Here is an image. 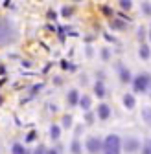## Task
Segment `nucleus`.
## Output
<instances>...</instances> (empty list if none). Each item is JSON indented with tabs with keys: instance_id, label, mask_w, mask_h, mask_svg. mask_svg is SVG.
<instances>
[{
	"instance_id": "f257e3e1",
	"label": "nucleus",
	"mask_w": 151,
	"mask_h": 154,
	"mask_svg": "<svg viewBox=\"0 0 151 154\" xmlns=\"http://www.w3.org/2000/svg\"><path fill=\"white\" fill-rule=\"evenodd\" d=\"M15 38H17L15 28L9 24V20L0 18V46H8V44L15 42Z\"/></svg>"
},
{
	"instance_id": "f03ea898",
	"label": "nucleus",
	"mask_w": 151,
	"mask_h": 154,
	"mask_svg": "<svg viewBox=\"0 0 151 154\" xmlns=\"http://www.w3.org/2000/svg\"><path fill=\"white\" fill-rule=\"evenodd\" d=\"M103 152L105 154H120V138L111 134L103 141Z\"/></svg>"
},
{
	"instance_id": "7ed1b4c3",
	"label": "nucleus",
	"mask_w": 151,
	"mask_h": 154,
	"mask_svg": "<svg viewBox=\"0 0 151 154\" xmlns=\"http://www.w3.org/2000/svg\"><path fill=\"white\" fill-rule=\"evenodd\" d=\"M149 85H151V77L147 73H142V75H138L137 79H135V90L137 92H142V94L147 92Z\"/></svg>"
},
{
	"instance_id": "20e7f679",
	"label": "nucleus",
	"mask_w": 151,
	"mask_h": 154,
	"mask_svg": "<svg viewBox=\"0 0 151 154\" xmlns=\"http://www.w3.org/2000/svg\"><path fill=\"white\" fill-rule=\"evenodd\" d=\"M87 150L90 154H98L100 150H103V143L98 138H88L87 140Z\"/></svg>"
},
{
	"instance_id": "39448f33",
	"label": "nucleus",
	"mask_w": 151,
	"mask_h": 154,
	"mask_svg": "<svg viewBox=\"0 0 151 154\" xmlns=\"http://www.w3.org/2000/svg\"><path fill=\"white\" fill-rule=\"evenodd\" d=\"M124 145H125V150H129V152H135V150L140 149V141L135 140V138H127Z\"/></svg>"
},
{
	"instance_id": "423d86ee",
	"label": "nucleus",
	"mask_w": 151,
	"mask_h": 154,
	"mask_svg": "<svg viewBox=\"0 0 151 154\" xmlns=\"http://www.w3.org/2000/svg\"><path fill=\"white\" fill-rule=\"evenodd\" d=\"M109 116H111V108H109L107 105H100V106H98V118L105 121Z\"/></svg>"
},
{
	"instance_id": "0eeeda50",
	"label": "nucleus",
	"mask_w": 151,
	"mask_h": 154,
	"mask_svg": "<svg viewBox=\"0 0 151 154\" xmlns=\"http://www.w3.org/2000/svg\"><path fill=\"white\" fill-rule=\"evenodd\" d=\"M78 103H79V95H78V92H76V90L68 92V105H70V106H76Z\"/></svg>"
},
{
	"instance_id": "6e6552de",
	"label": "nucleus",
	"mask_w": 151,
	"mask_h": 154,
	"mask_svg": "<svg viewBox=\"0 0 151 154\" xmlns=\"http://www.w3.org/2000/svg\"><path fill=\"white\" fill-rule=\"evenodd\" d=\"M135 97H133V95H131V94H125L124 95V105L127 106V108H135Z\"/></svg>"
},
{
	"instance_id": "1a4fd4ad",
	"label": "nucleus",
	"mask_w": 151,
	"mask_h": 154,
	"mask_svg": "<svg viewBox=\"0 0 151 154\" xmlns=\"http://www.w3.org/2000/svg\"><path fill=\"white\" fill-rule=\"evenodd\" d=\"M11 154H30V152L24 149V145H21V143H15V145L11 147Z\"/></svg>"
},
{
	"instance_id": "9d476101",
	"label": "nucleus",
	"mask_w": 151,
	"mask_h": 154,
	"mask_svg": "<svg viewBox=\"0 0 151 154\" xmlns=\"http://www.w3.org/2000/svg\"><path fill=\"white\" fill-rule=\"evenodd\" d=\"M120 79H122V83H129V81H131V73H129V70H125L124 66H120Z\"/></svg>"
},
{
	"instance_id": "9b49d317",
	"label": "nucleus",
	"mask_w": 151,
	"mask_h": 154,
	"mask_svg": "<svg viewBox=\"0 0 151 154\" xmlns=\"http://www.w3.org/2000/svg\"><path fill=\"white\" fill-rule=\"evenodd\" d=\"M94 92H96L98 97H103V95H105V86H103V83H101V81L94 85Z\"/></svg>"
},
{
	"instance_id": "f8f14e48",
	"label": "nucleus",
	"mask_w": 151,
	"mask_h": 154,
	"mask_svg": "<svg viewBox=\"0 0 151 154\" xmlns=\"http://www.w3.org/2000/svg\"><path fill=\"white\" fill-rule=\"evenodd\" d=\"M79 106H81L83 110H88V108H90V97H88V95L79 97Z\"/></svg>"
},
{
	"instance_id": "ddd939ff",
	"label": "nucleus",
	"mask_w": 151,
	"mask_h": 154,
	"mask_svg": "<svg viewBox=\"0 0 151 154\" xmlns=\"http://www.w3.org/2000/svg\"><path fill=\"white\" fill-rule=\"evenodd\" d=\"M50 136H52V140H59V136H61V128H59L57 125H52V128H50Z\"/></svg>"
},
{
	"instance_id": "4468645a",
	"label": "nucleus",
	"mask_w": 151,
	"mask_h": 154,
	"mask_svg": "<svg viewBox=\"0 0 151 154\" xmlns=\"http://www.w3.org/2000/svg\"><path fill=\"white\" fill-rule=\"evenodd\" d=\"M142 118L146 123H151V106H144L142 108Z\"/></svg>"
},
{
	"instance_id": "2eb2a0df",
	"label": "nucleus",
	"mask_w": 151,
	"mask_h": 154,
	"mask_svg": "<svg viewBox=\"0 0 151 154\" xmlns=\"http://www.w3.org/2000/svg\"><path fill=\"white\" fill-rule=\"evenodd\" d=\"M138 55L142 57V59H149V55H151V51H149V48H147V46H144V44H142V48L138 50Z\"/></svg>"
},
{
	"instance_id": "dca6fc26",
	"label": "nucleus",
	"mask_w": 151,
	"mask_h": 154,
	"mask_svg": "<svg viewBox=\"0 0 151 154\" xmlns=\"http://www.w3.org/2000/svg\"><path fill=\"white\" fill-rule=\"evenodd\" d=\"M70 150H72V154H79V152H81V145H79V141H78V140H74V141H72Z\"/></svg>"
},
{
	"instance_id": "f3484780",
	"label": "nucleus",
	"mask_w": 151,
	"mask_h": 154,
	"mask_svg": "<svg viewBox=\"0 0 151 154\" xmlns=\"http://www.w3.org/2000/svg\"><path fill=\"white\" fill-rule=\"evenodd\" d=\"M63 127L65 128H70L72 127V116H65V118H63Z\"/></svg>"
},
{
	"instance_id": "a211bd4d",
	"label": "nucleus",
	"mask_w": 151,
	"mask_h": 154,
	"mask_svg": "<svg viewBox=\"0 0 151 154\" xmlns=\"http://www.w3.org/2000/svg\"><path fill=\"white\" fill-rule=\"evenodd\" d=\"M142 154H151V141H146L142 147Z\"/></svg>"
},
{
	"instance_id": "6ab92c4d",
	"label": "nucleus",
	"mask_w": 151,
	"mask_h": 154,
	"mask_svg": "<svg viewBox=\"0 0 151 154\" xmlns=\"http://www.w3.org/2000/svg\"><path fill=\"white\" fill-rule=\"evenodd\" d=\"M131 4H133V2H129V0H122V2H120L122 9H131Z\"/></svg>"
},
{
	"instance_id": "aec40b11",
	"label": "nucleus",
	"mask_w": 151,
	"mask_h": 154,
	"mask_svg": "<svg viewBox=\"0 0 151 154\" xmlns=\"http://www.w3.org/2000/svg\"><path fill=\"white\" fill-rule=\"evenodd\" d=\"M35 138H37V134H35V132H28L26 141H35Z\"/></svg>"
},
{
	"instance_id": "412c9836",
	"label": "nucleus",
	"mask_w": 151,
	"mask_h": 154,
	"mask_svg": "<svg viewBox=\"0 0 151 154\" xmlns=\"http://www.w3.org/2000/svg\"><path fill=\"white\" fill-rule=\"evenodd\" d=\"M33 154H46V149H44V145H41L39 149H35V152Z\"/></svg>"
},
{
	"instance_id": "4be33fe9",
	"label": "nucleus",
	"mask_w": 151,
	"mask_h": 154,
	"mask_svg": "<svg viewBox=\"0 0 151 154\" xmlns=\"http://www.w3.org/2000/svg\"><path fill=\"white\" fill-rule=\"evenodd\" d=\"M142 8H144V11H146L147 15H151V6H149V4H142Z\"/></svg>"
},
{
	"instance_id": "5701e85b",
	"label": "nucleus",
	"mask_w": 151,
	"mask_h": 154,
	"mask_svg": "<svg viewBox=\"0 0 151 154\" xmlns=\"http://www.w3.org/2000/svg\"><path fill=\"white\" fill-rule=\"evenodd\" d=\"M63 15H65V17H70V15H72V9H70V8H63Z\"/></svg>"
},
{
	"instance_id": "b1692460",
	"label": "nucleus",
	"mask_w": 151,
	"mask_h": 154,
	"mask_svg": "<svg viewBox=\"0 0 151 154\" xmlns=\"http://www.w3.org/2000/svg\"><path fill=\"white\" fill-rule=\"evenodd\" d=\"M87 123H94V116L92 114H87Z\"/></svg>"
},
{
	"instance_id": "393cba45",
	"label": "nucleus",
	"mask_w": 151,
	"mask_h": 154,
	"mask_svg": "<svg viewBox=\"0 0 151 154\" xmlns=\"http://www.w3.org/2000/svg\"><path fill=\"white\" fill-rule=\"evenodd\" d=\"M101 55H103V59H109V51H107V50H103Z\"/></svg>"
},
{
	"instance_id": "a878e982",
	"label": "nucleus",
	"mask_w": 151,
	"mask_h": 154,
	"mask_svg": "<svg viewBox=\"0 0 151 154\" xmlns=\"http://www.w3.org/2000/svg\"><path fill=\"white\" fill-rule=\"evenodd\" d=\"M46 154H57V150H53V149H52V150H46Z\"/></svg>"
},
{
	"instance_id": "bb28decb",
	"label": "nucleus",
	"mask_w": 151,
	"mask_h": 154,
	"mask_svg": "<svg viewBox=\"0 0 151 154\" xmlns=\"http://www.w3.org/2000/svg\"><path fill=\"white\" fill-rule=\"evenodd\" d=\"M149 38H151V28H149Z\"/></svg>"
}]
</instances>
